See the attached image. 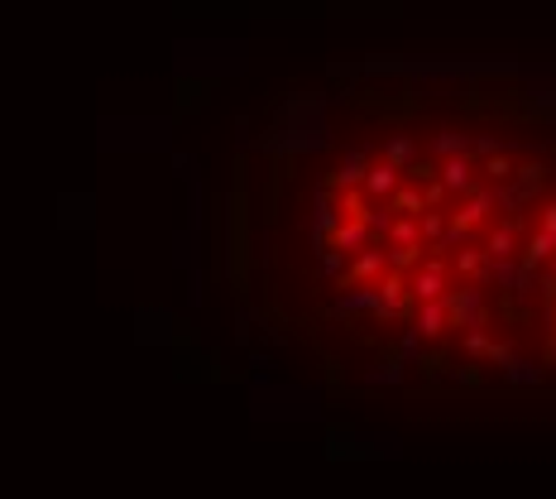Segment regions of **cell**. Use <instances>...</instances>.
<instances>
[{"label": "cell", "mask_w": 556, "mask_h": 499, "mask_svg": "<svg viewBox=\"0 0 556 499\" xmlns=\"http://www.w3.org/2000/svg\"><path fill=\"white\" fill-rule=\"evenodd\" d=\"M375 288H379V317H407V312L417 307V298H413V288H407V274L403 269H384L379 279H375Z\"/></svg>", "instance_id": "1"}, {"label": "cell", "mask_w": 556, "mask_h": 499, "mask_svg": "<svg viewBox=\"0 0 556 499\" xmlns=\"http://www.w3.org/2000/svg\"><path fill=\"white\" fill-rule=\"evenodd\" d=\"M489 307H485V284H470V288H447V322L451 327H475L485 322Z\"/></svg>", "instance_id": "2"}, {"label": "cell", "mask_w": 556, "mask_h": 499, "mask_svg": "<svg viewBox=\"0 0 556 499\" xmlns=\"http://www.w3.org/2000/svg\"><path fill=\"white\" fill-rule=\"evenodd\" d=\"M407 288H413V298H417V303L447 298V265H441V260H422L417 274L407 279Z\"/></svg>", "instance_id": "3"}, {"label": "cell", "mask_w": 556, "mask_h": 499, "mask_svg": "<svg viewBox=\"0 0 556 499\" xmlns=\"http://www.w3.org/2000/svg\"><path fill=\"white\" fill-rule=\"evenodd\" d=\"M494 192H466V207H460L451 221H447V226L451 231H460V235H470L475 226H485V221H489V212H494Z\"/></svg>", "instance_id": "4"}, {"label": "cell", "mask_w": 556, "mask_h": 499, "mask_svg": "<svg viewBox=\"0 0 556 499\" xmlns=\"http://www.w3.org/2000/svg\"><path fill=\"white\" fill-rule=\"evenodd\" d=\"M437 178L447 182V192H451V197L475 192V163H470L466 154H447V159H441V169H437Z\"/></svg>", "instance_id": "5"}, {"label": "cell", "mask_w": 556, "mask_h": 499, "mask_svg": "<svg viewBox=\"0 0 556 499\" xmlns=\"http://www.w3.org/2000/svg\"><path fill=\"white\" fill-rule=\"evenodd\" d=\"M384 269H388V255L375 250V245H365V250H355V260H350V269L341 274V279L345 284H375Z\"/></svg>", "instance_id": "6"}, {"label": "cell", "mask_w": 556, "mask_h": 499, "mask_svg": "<svg viewBox=\"0 0 556 499\" xmlns=\"http://www.w3.org/2000/svg\"><path fill=\"white\" fill-rule=\"evenodd\" d=\"M398 182H403V169L384 159V163H369V169H365V182H360V188H365L369 197H375V202H384L388 192L398 188Z\"/></svg>", "instance_id": "7"}, {"label": "cell", "mask_w": 556, "mask_h": 499, "mask_svg": "<svg viewBox=\"0 0 556 499\" xmlns=\"http://www.w3.org/2000/svg\"><path fill=\"white\" fill-rule=\"evenodd\" d=\"M331 245L345 250V255H355L369 245V221H355V216H341L336 221V231H331Z\"/></svg>", "instance_id": "8"}, {"label": "cell", "mask_w": 556, "mask_h": 499, "mask_svg": "<svg viewBox=\"0 0 556 499\" xmlns=\"http://www.w3.org/2000/svg\"><path fill=\"white\" fill-rule=\"evenodd\" d=\"M417 312V337H441V331H447L451 322H447V298H427V303H417L413 307Z\"/></svg>", "instance_id": "9"}, {"label": "cell", "mask_w": 556, "mask_h": 499, "mask_svg": "<svg viewBox=\"0 0 556 499\" xmlns=\"http://www.w3.org/2000/svg\"><path fill=\"white\" fill-rule=\"evenodd\" d=\"M513 250H518V221H504V226H494L485 235V255H489V260H513Z\"/></svg>", "instance_id": "10"}, {"label": "cell", "mask_w": 556, "mask_h": 499, "mask_svg": "<svg viewBox=\"0 0 556 499\" xmlns=\"http://www.w3.org/2000/svg\"><path fill=\"white\" fill-rule=\"evenodd\" d=\"M460 255H456V274H466V279H489V255H485V245H456Z\"/></svg>", "instance_id": "11"}, {"label": "cell", "mask_w": 556, "mask_h": 499, "mask_svg": "<svg viewBox=\"0 0 556 499\" xmlns=\"http://www.w3.org/2000/svg\"><path fill=\"white\" fill-rule=\"evenodd\" d=\"M384 207L394 212V216H422V212H427V202H422V192H417V188H407V182H398V188L384 197Z\"/></svg>", "instance_id": "12"}, {"label": "cell", "mask_w": 556, "mask_h": 499, "mask_svg": "<svg viewBox=\"0 0 556 499\" xmlns=\"http://www.w3.org/2000/svg\"><path fill=\"white\" fill-rule=\"evenodd\" d=\"M369 212H375V197H369L360 182L355 188H341V216H355V221H369Z\"/></svg>", "instance_id": "13"}, {"label": "cell", "mask_w": 556, "mask_h": 499, "mask_svg": "<svg viewBox=\"0 0 556 499\" xmlns=\"http://www.w3.org/2000/svg\"><path fill=\"white\" fill-rule=\"evenodd\" d=\"M551 255H556V235L537 226L528 235V245H523V265H542V260H551Z\"/></svg>", "instance_id": "14"}, {"label": "cell", "mask_w": 556, "mask_h": 499, "mask_svg": "<svg viewBox=\"0 0 556 499\" xmlns=\"http://www.w3.org/2000/svg\"><path fill=\"white\" fill-rule=\"evenodd\" d=\"M350 293H345V298H341V312H375L379 307V288L375 284H345Z\"/></svg>", "instance_id": "15"}, {"label": "cell", "mask_w": 556, "mask_h": 499, "mask_svg": "<svg viewBox=\"0 0 556 499\" xmlns=\"http://www.w3.org/2000/svg\"><path fill=\"white\" fill-rule=\"evenodd\" d=\"M388 245H422V235H417V216H394V226H388Z\"/></svg>", "instance_id": "16"}, {"label": "cell", "mask_w": 556, "mask_h": 499, "mask_svg": "<svg viewBox=\"0 0 556 499\" xmlns=\"http://www.w3.org/2000/svg\"><path fill=\"white\" fill-rule=\"evenodd\" d=\"M384 159H388V163H398V169H407V163L417 159V144H413V135H394V140L384 144Z\"/></svg>", "instance_id": "17"}, {"label": "cell", "mask_w": 556, "mask_h": 499, "mask_svg": "<svg viewBox=\"0 0 556 499\" xmlns=\"http://www.w3.org/2000/svg\"><path fill=\"white\" fill-rule=\"evenodd\" d=\"M441 231H447V216H441V207H427L417 216V235H422V245H437Z\"/></svg>", "instance_id": "18"}, {"label": "cell", "mask_w": 556, "mask_h": 499, "mask_svg": "<svg viewBox=\"0 0 556 499\" xmlns=\"http://www.w3.org/2000/svg\"><path fill=\"white\" fill-rule=\"evenodd\" d=\"M422 250H427V245H388L384 255H388V269H417L422 265Z\"/></svg>", "instance_id": "19"}, {"label": "cell", "mask_w": 556, "mask_h": 499, "mask_svg": "<svg viewBox=\"0 0 556 499\" xmlns=\"http://www.w3.org/2000/svg\"><path fill=\"white\" fill-rule=\"evenodd\" d=\"M365 169H369V154L355 150V154L345 159V169L336 173V188H355V182H365Z\"/></svg>", "instance_id": "20"}, {"label": "cell", "mask_w": 556, "mask_h": 499, "mask_svg": "<svg viewBox=\"0 0 556 499\" xmlns=\"http://www.w3.org/2000/svg\"><path fill=\"white\" fill-rule=\"evenodd\" d=\"M489 346H494V337H489V331H485V322H475V327H466V350H470L475 360H485V356H489Z\"/></svg>", "instance_id": "21"}, {"label": "cell", "mask_w": 556, "mask_h": 499, "mask_svg": "<svg viewBox=\"0 0 556 499\" xmlns=\"http://www.w3.org/2000/svg\"><path fill=\"white\" fill-rule=\"evenodd\" d=\"M504 375H509L513 384H537V379H542V369H537V365H523L518 356H509V360H504Z\"/></svg>", "instance_id": "22"}, {"label": "cell", "mask_w": 556, "mask_h": 499, "mask_svg": "<svg viewBox=\"0 0 556 499\" xmlns=\"http://www.w3.org/2000/svg\"><path fill=\"white\" fill-rule=\"evenodd\" d=\"M432 154H437V159H447V154H466V140H460V135H447V130H441V135L432 140Z\"/></svg>", "instance_id": "23"}, {"label": "cell", "mask_w": 556, "mask_h": 499, "mask_svg": "<svg viewBox=\"0 0 556 499\" xmlns=\"http://www.w3.org/2000/svg\"><path fill=\"white\" fill-rule=\"evenodd\" d=\"M447 182H441V178H427V192H422V202H427V207H447Z\"/></svg>", "instance_id": "24"}, {"label": "cell", "mask_w": 556, "mask_h": 499, "mask_svg": "<svg viewBox=\"0 0 556 499\" xmlns=\"http://www.w3.org/2000/svg\"><path fill=\"white\" fill-rule=\"evenodd\" d=\"M485 173H489V178H509V173H513L509 154H499V150H494V154H489V163H485Z\"/></svg>", "instance_id": "25"}, {"label": "cell", "mask_w": 556, "mask_h": 499, "mask_svg": "<svg viewBox=\"0 0 556 499\" xmlns=\"http://www.w3.org/2000/svg\"><path fill=\"white\" fill-rule=\"evenodd\" d=\"M403 178H413V182H427V178H437V169L432 163H407V173Z\"/></svg>", "instance_id": "26"}, {"label": "cell", "mask_w": 556, "mask_h": 499, "mask_svg": "<svg viewBox=\"0 0 556 499\" xmlns=\"http://www.w3.org/2000/svg\"><path fill=\"white\" fill-rule=\"evenodd\" d=\"M542 231L556 235V202H547V207H542Z\"/></svg>", "instance_id": "27"}, {"label": "cell", "mask_w": 556, "mask_h": 499, "mask_svg": "<svg viewBox=\"0 0 556 499\" xmlns=\"http://www.w3.org/2000/svg\"><path fill=\"white\" fill-rule=\"evenodd\" d=\"M547 365H556V331H551V341H547Z\"/></svg>", "instance_id": "28"}, {"label": "cell", "mask_w": 556, "mask_h": 499, "mask_svg": "<svg viewBox=\"0 0 556 499\" xmlns=\"http://www.w3.org/2000/svg\"><path fill=\"white\" fill-rule=\"evenodd\" d=\"M547 265H551V274H556V255H551V260H547Z\"/></svg>", "instance_id": "29"}]
</instances>
